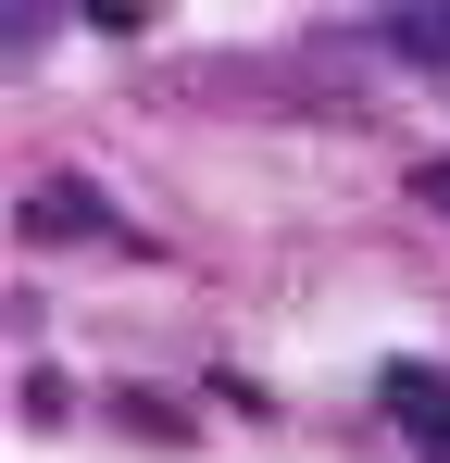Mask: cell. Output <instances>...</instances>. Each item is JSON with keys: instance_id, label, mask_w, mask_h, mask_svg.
<instances>
[{"instance_id": "cell-1", "label": "cell", "mask_w": 450, "mask_h": 463, "mask_svg": "<svg viewBox=\"0 0 450 463\" xmlns=\"http://www.w3.org/2000/svg\"><path fill=\"white\" fill-rule=\"evenodd\" d=\"M388 413H400V439L426 463H450V376H426V364H388Z\"/></svg>"}, {"instance_id": "cell-2", "label": "cell", "mask_w": 450, "mask_h": 463, "mask_svg": "<svg viewBox=\"0 0 450 463\" xmlns=\"http://www.w3.org/2000/svg\"><path fill=\"white\" fill-rule=\"evenodd\" d=\"M388 51H413V63H450V0H400V13H388Z\"/></svg>"}, {"instance_id": "cell-3", "label": "cell", "mask_w": 450, "mask_h": 463, "mask_svg": "<svg viewBox=\"0 0 450 463\" xmlns=\"http://www.w3.org/2000/svg\"><path fill=\"white\" fill-rule=\"evenodd\" d=\"M25 226H38V238H113L100 213H88V188H38V201H25Z\"/></svg>"}, {"instance_id": "cell-4", "label": "cell", "mask_w": 450, "mask_h": 463, "mask_svg": "<svg viewBox=\"0 0 450 463\" xmlns=\"http://www.w3.org/2000/svg\"><path fill=\"white\" fill-rule=\"evenodd\" d=\"M413 201H438V213H450V163H426V175H413Z\"/></svg>"}]
</instances>
